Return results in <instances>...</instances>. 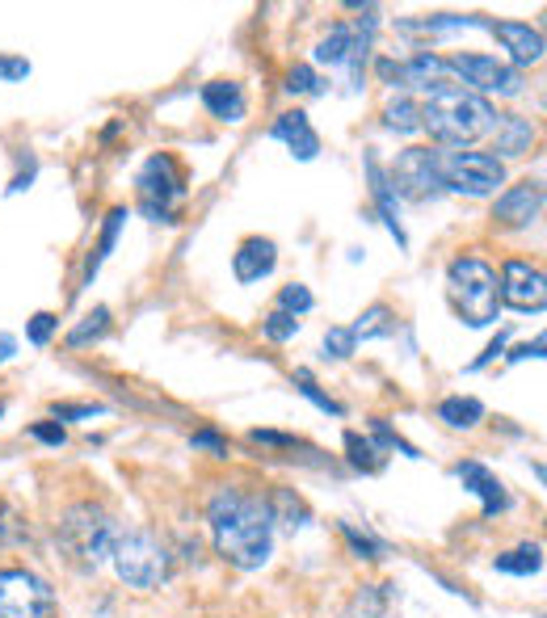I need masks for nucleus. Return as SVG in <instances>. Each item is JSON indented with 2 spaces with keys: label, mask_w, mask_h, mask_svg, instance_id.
<instances>
[{
  "label": "nucleus",
  "mask_w": 547,
  "mask_h": 618,
  "mask_svg": "<svg viewBox=\"0 0 547 618\" xmlns=\"http://www.w3.org/2000/svg\"><path fill=\"white\" fill-rule=\"evenodd\" d=\"M291 383H295V391H299V396L303 400H312L320 412H329V417H341V412H346V408H341L333 396H324V391L316 387V379H312V370H295V375H291Z\"/></svg>",
  "instance_id": "obj_30"
},
{
  "label": "nucleus",
  "mask_w": 547,
  "mask_h": 618,
  "mask_svg": "<svg viewBox=\"0 0 547 618\" xmlns=\"http://www.w3.org/2000/svg\"><path fill=\"white\" fill-rule=\"evenodd\" d=\"M337 530H341V539L350 543V551L358 555V560H383V551H388L379 539H371V534H362V530H358V526H350V522H341Z\"/></svg>",
  "instance_id": "obj_33"
},
{
  "label": "nucleus",
  "mask_w": 547,
  "mask_h": 618,
  "mask_svg": "<svg viewBox=\"0 0 547 618\" xmlns=\"http://www.w3.org/2000/svg\"><path fill=\"white\" fill-rule=\"evenodd\" d=\"M371 442H375L379 450H400V455H409V459H421V450H417L413 442H404L396 429H388L379 417H371Z\"/></svg>",
  "instance_id": "obj_35"
},
{
  "label": "nucleus",
  "mask_w": 547,
  "mask_h": 618,
  "mask_svg": "<svg viewBox=\"0 0 547 618\" xmlns=\"http://www.w3.org/2000/svg\"><path fill=\"white\" fill-rule=\"evenodd\" d=\"M26 76H30V59L0 55V80H5V85H17V80H26Z\"/></svg>",
  "instance_id": "obj_43"
},
{
  "label": "nucleus",
  "mask_w": 547,
  "mask_h": 618,
  "mask_svg": "<svg viewBox=\"0 0 547 618\" xmlns=\"http://www.w3.org/2000/svg\"><path fill=\"white\" fill-rule=\"evenodd\" d=\"M447 72H455L463 85H468V93H476V97H484V93L518 97L522 93V72L510 68V64H501V59H493V55H472V51L451 55Z\"/></svg>",
  "instance_id": "obj_9"
},
{
  "label": "nucleus",
  "mask_w": 547,
  "mask_h": 618,
  "mask_svg": "<svg viewBox=\"0 0 547 618\" xmlns=\"http://www.w3.org/2000/svg\"><path fill=\"white\" fill-rule=\"evenodd\" d=\"M501 303H510L514 312H543L547 303V286H543V270L531 261H505L501 270Z\"/></svg>",
  "instance_id": "obj_11"
},
{
  "label": "nucleus",
  "mask_w": 547,
  "mask_h": 618,
  "mask_svg": "<svg viewBox=\"0 0 547 618\" xmlns=\"http://www.w3.org/2000/svg\"><path fill=\"white\" fill-rule=\"evenodd\" d=\"M392 190L396 198L404 194L409 202H425V198H438L442 194V152H430V148H409L400 152L396 164H392Z\"/></svg>",
  "instance_id": "obj_10"
},
{
  "label": "nucleus",
  "mask_w": 547,
  "mask_h": 618,
  "mask_svg": "<svg viewBox=\"0 0 547 618\" xmlns=\"http://www.w3.org/2000/svg\"><path fill=\"white\" fill-rule=\"evenodd\" d=\"M497 122V110L489 106L484 97L468 93L463 85H438L425 93V106H421V131H430L438 143L447 148H468L480 135H489Z\"/></svg>",
  "instance_id": "obj_2"
},
{
  "label": "nucleus",
  "mask_w": 547,
  "mask_h": 618,
  "mask_svg": "<svg viewBox=\"0 0 547 618\" xmlns=\"http://www.w3.org/2000/svg\"><path fill=\"white\" fill-rule=\"evenodd\" d=\"M287 89L291 97H320L324 93V80H320V72L312 68V64H295L291 72H287Z\"/></svg>",
  "instance_id": "obj_31"
},
{
  "label": "nucleus",
  "mask_w": 547,
  "mask_h": 618,
  "mask_svg": "<svg viewBox=\"0 0 547 618\" xmlns=\"http://www.w3.org/2000/svg\"><path fill=\"white\" fill-rule=\"evenodd\" d=\"M383 127L396 131V135H417L421 131V106L413 97H392L388 106H383Z\"/></svg>",
  "instance_id": "obj_26"
},
{
  "label": "nucleus",
  "mask_w": 547,
  "mask_h": 618,
  "mask_svg": "<svg viewBox=\"0 0 547 618\" xmlns=\"http://www.w3.org/2000/svg\"><path fill=\"white\" fill-rule=\"evenodd\" d=\"M346 459L354 471H367V476H375V471H383V450L371 442V438H362V434H346Z\"/></svg>",
  "instance_id": "obj_28"
},
{
  "label": "nucleus",
  "mask_w": 547,
  "mask_h": 618,
  "mask_svg": "<svg viewBox=\"0 0 547 618\" xmlns=\"http://www.w3.org/2000/svg\"><path fill=\"white\" fill-rule=\"evenodd\" d=\"M367 181H371V202H375V211L383 219V228H388L396 236V244L404 249V244H409V236H404V228H400V202H396V190H392V181H388V169H383L375 156H367Z\"/></svg>",
  "instance_id": "obj_17"
},
{
  "label": "nucleus",
  "mask_w": 547,
  "mask_h": 618,
  "mask_svg": "<svg viewBox=\"0 0 547 618\" xmlns=\"http://www.w3.org/2000/svg\"><path fill=\"white\" fill-rule=\"evenodd\" d=\"M383 80H388V85H400V64L396 59H379V68H375Z\"/></svg>",
  "instance_id": "obj_46"
},
{
  "label": "nucleus",
  "mask_w": 547,
  "mask_h": 618,
  "mask_svg": "<svg viewBox=\"0 0 547 618\" xmlns=\"http://www.w3.org/2000/svg\"><path fill=\"white\" fill-rule=\"evenodd\" d=\"M493 568L505 572V576H539L543 572V547L539 543H518L510 551H501L493 560Z\"/></svg>",
  "instance_id": "obj_23"
},
{
  "label": "nucleus",
  "mask_w": 547,
  "mask_h": 618,
  "mask_svg": "<svg viewBox=\"0 0 547 618\" xmlns=\"http://www.w3.org/2000/svg\"><path fill=\"white\" fill-rule=\"evenodd\" d=\"M202 106L219 122H240L249 114V97L236 80H211V85H202Z\"/></svg>",
  "instance_id": "obj_18"
},
{
  "label": "nucleus",
  "mask_w": 547,
  "mask_h": 618,
  "mask_svg": "<svg viewBox=\"0 0 547 618\" xmlns=\"http://www.w3.org/2000/svg\"><path fill=\"white\" fill-rule=\"evenodd\" d=\"M270 513H274V526H282L287 534H299L312 526V509L303 505V497H295V488H274L270 492Z\"/></svg>",
  "instance_id": "obj_21"
},
{
  "label": "nucleus",
  "mask_w": 547,
  "mask_h": 618,
  "mask_svg": "<svg viewBox=\"0 0 547 618\" xmlns=\"http://www.w3.org/2000/svg\"><path fill=\"white\" fill-rule=\"evenodd\" d=\"M106 417V404H51V421H93Z\"/></svg>",
  "instance_id": "obj_37"
},
{
  "label": "nucleus",
  "mask_w": 547,
  "mask_h": 618,
  "mask_svg": "<svg viewBox=\"0 0 547 618\" xmlns=\"http://www.w3.org/2000/svg\"><path fill=\"white\" fill-rule=\"evenodd\" d=\"M110 560H114L118 581H123L127 589H139V593L160 589L169 581V568H173V555H169L165 539H160L156 530H148V526L118 530Z\"/></svg>",
  "instance_id": "obj_4"
},
{
  "label": "nucleus",
  "mask_w": 547,
  "mask_h": 618,
  "mask_svg": "<svg viewBox=\"0 0 547 618\" xmlns=\"http://www.w3.org/2000/svg\"><path fill=\"white\" fill-rule=\"evenodd\" d=\"M106 333H110V307H93V312L68 333V345H72V349H85V345L101 341Z\"/></svg>",
  "instance_id": "obj_29"
},
{
  "label": "nucleus",
  "mask_w": 547,
  "mask_h": 618,
  "mask_svg": "<svg viewBox=\"0 0 547 618\" xmlns=\"http://www.w3.org/2000/svg\"><path fill=\"white\" fill-rule=\"evenodd\" d=\"M249 442L270 446V450H299V446H303V438H295V434H278V429H253Z\"/></svg>",
  "instance_id": "obj_40"
},
{
  "label": "nucleus",
  "mask_w": 547,
  "mask_h": 618,
  "mask_svg": "<svg viewBox=\"0 0 547 618\" xmlns=\"http://www.w3.org/2000/svg\"><path fill=\"white\" fill-rule=\"evenodd\" d=\"M295 333H299V320H295V316H287V312H278V307H274V312H270L266 320H261V337L274 341V345H287V341H295Z\"/></svg>",
  "instance_id": "obj_34"
},
{
  "label": "nucleus",
  "mask_w": 547,
  "mask_h": 618,
  "mask_svg": "<svg viewBox=\"0 0 547 618\" xmlns=\"http://www.w3.org/2000/svg\"><path fill=\"white\" fill-rule=\"evenodd\" d=\"M270 139L287 143V152H291L295 160H316V156H320V135H316L312 118L303 114V110L278 114V118L270 122Z\"/></svg>",
  "instance_id": "obj_15"
},
{
  "label": "nucleus",
  "mask_w": 547,
  "mask_h": 618,
  "mask_svg": "<svg viewBox=\"0 0 547 618\" xmlns=\"http://www.w3.org/2000/svg\"><path fill=\"white\" fill-rule=\"evenodd\" d=\"M455 476H459V484L472 492V497H480V509H484V518H497V513H505L514 501H510V492H505V484L493 476L484 463H476V459H463L459 467H455Z\"/></svg>",
  "instance_id": "obj_13"
},
{
  "label": "nucleus",
  "mask_w": 547,
  "mask_h": 618,
  "mask_svg": "<svg viewBox=\"0 0 547 618\" xmlns=\"http://www.w3.org/2000/svg\"><path fill=\"white\" fill-rule=\"evenodd\" d=\"M354 349H358V341H354L350 328H329V333H324V354H329V358L346 362V358L354 354Z\"/></svg>",
  "instance_id": "obj_36"
},
{
  "label": "nucleus",
  "mask_w": 547,
  "mask_h": 618,
  "mask_svg": "<svg viewBox=\"0 0 547 618\" xmlns=\"http://www.w3.org/2000/svg\"><path fill=\"white\" fill-rule=\"evenodd\" d=\"M0 417H5V400H0Z\"/></svg>",
  "instance_id": "obj_48"
},
{
  "label": "nucleus",
  "mask_w": 547,
  "mask_h": 618,
  "mask_svg": "<svg viewBox=\"0 0 547 618\" xmlns=\"http://www.w3.org/2000/svg\"><path fill=\"white\" fill-rule=\"evenodd\" d=\"M114 539H118L114 518L93 501H76L59 518V547H64L68 564L80 572H97L106 564L114 551Z\"/></svg>",
  "instance_id": "obj_3"
},
{
  "label": "nucleus",
  "mask_w": 547,
  "mask_h": 618,
  "mask_svg": "<svg viewBox=\"0 0 547 618\" xmlns=\"http://www.w3.org/2000/svg\"><path fill=\"white\" fill-rule=\"evenodd\" d=\"M13 354H17V341L9 333H0V362H9Z\"/></svg>",
  "instance_id": "obj_47"
},
{
  "label": "nucleus",
  "mask_w": 547,
  "mask_h": 618,
  "mask_svg": "<svg viewBox=\"0 0 547 618\" xmlns=\"http://www.w3.org/2000/svg\"><path fill=\"white\" fill-rule=\"evenodd\" d=\"M447 59L442 55H430V51H417L409 55L400 64V85H409V89H421V93H430L438 85H447Z\"/></svg>",
  "instance_id": "obj_19"
},
{
  "label": "nucleus",
  "mask_w": 547,
  "mask_h": 618,
  "mask_svg": "<svg viewBox=\"0 0 547 618\" xmlns=\"http://www.w3.org/2000/svg\"><path fill=\"white\" fill-rule=\"evenodd\" d=\"M316 307V295L308 291L303 282H291V286H282V295H278V312H287V316H308Z\"/></svg>",
  "instance_id": "obj_32"
},
{
  "label": "nucleus",
  "mask_w": 547,
  "mask_h": 618,
  "mask_svg": "<svg viewBox=\"0 0 547 618\" xmlns=\"http://www.w3.org/2000/svg\"><path fill=\"white\" fill-rule=\"evenodd\" d=\"M123 223H127V206H114V211L106 215V228H101V240H97V249L89 253V265H85V282L97 278L101 270V261H106L114 253V244H118V232H123Z\"/></svg>",
  "instance_id": "obj_25"
},
{
  "label": "nucleus",
  "mask_w": 547,
  "mask_h": 618,
  "mask_svg": "<svg viewBox=\"0 0 547 618\" xmlns=\"http://www.w3.org/2000/svg\"><path fill=\"white\" fill-rule=\"evenodd\" d=\"M5 543H26V522L9 509V501H0V547Z\"/></svg>",
  "instance_id": "obj_39"
},
{
  "label": "nucleus",
  "mask_w": 547,
  "mask_h": 618,
  "mask_svg": "<svg viewBox=\"0 0 547 618\" xmlns=\"http://www.w3.org/2000/svg\"><path fill=\"white\" fill-rule=\"evenodd\" d=\"M543 345H547L543 337H535L531 345H518V349H514V354H510V362H526V358H543Z\"/></svg>",
  "instance_id": "obj_45"
},
{
  "label": "nucleus",
  "mask_w": 547,
  "mask_h": 618,
  "mask_svg": "<svg viewBox=\"0 0 547 618\" xmlns=\"http://www.w3.org/2000/svg\"><path fill=\"white\" fill-rule=\"evenodd\" d=\"M447 295L455 303V312L468 320L472 328H489L501 312V282L497 270L480 257H455L447 265Z\"/></svg>",
  "instance_id": "obj_5"
},
{
  "label": "nucleus",
  "mask_w": 547,
  "mask_h": 618,
  "mask_svg": "<svg viewBox=\"0 0 547 618\" xmlns=\"http://www.w3.org/2000/svg\"><path fill=\"white\" fill-rule=\"evenodd\" d=\"M438 421H447L451 429H476L484 421V404L476 396H447L438 404Z\"/></svg>",
  "instance_id": "obj_24"
},
{
  "label": "nucleus",
  "mask_w": 547,
  "mask_h": 618,
  "mask_svg": "<svg viewBox=\"0 0 547 618\" xmlns=\"http://www.w3.org/2000/svg\"><path fill=\"white\" fill-rule=\"evenodd\" d=\"M354 55V26L350 22H337L329 26V34L316 43V64H329V68H346Z\"/></svg>",
  "instance_id": "obj_22"
},
{
  "label": "nucleus",
  "mask_w": 547,
  "mask_h": 618,
  "mask_svg": "<svg viewBox=\"0 0 547 618\" xmlns=\"http://www.w3.org/2000/svg\"><path fill=\"white\" fill-rule=\"evenodd\" d=\"M55 328H59V320H55L51 312H34V316L26 320V341H30V345H51Z\"/></svg>",
  "instance_id": "obj_38"
},
{
  "label": "nucleus",
  "mask_w": 547,
  "mask_h": 618,
  "mask_svg": "<svg viewBox=\"0 0 547 618\" xmlns=\"http://www.w3.org/2000/svg\"><path fill=\"white\" fill-rule=\"evenodd\" d=\"M30 438L34 442H43V446H64L68 442V429L64 425H59V421H38V425H30Z\"/></svg>",
  "instance_id": "obj_42"
},
{
  "label": "nucleus",
  "mask_w": 547,
  "mask_h": 618,
  "mask_svg": "<svg viewBox=\"0 0 547 618\" xmlns=\"http://www.w3.org/2000/svg\"><path fill=\"white\" fill-rule=\"evenodd\" d=\"M497 185H505V164L493 152H442V190L489 198Z\"/></svg>",
  "instance_id": "obj_7"
},
{
  "label": "nucleus",
  "mask_w": 547,
  "mask_h": 618,
  "mask_svg": "<svg viewBox=\"0 0 547 618\" xmlns=\"http://www.w3.org/2000/svg\"><path fill=\"white\" fill-rule=\"evenodd\" d=\"M274 265H278V244L266 240V236L240 240V249L232 253V274H236L240 286H253V282H261V278H270Z\"/></svg>",
  "instance_id": "obj_14"
},
{
  "label": "nucleus",
  "mask_w": 547,
  "mask_h": 618,
  "mask_svg": "<svg viewBox=\"0 0 547 618\" xmlns=\"http://www.w3.org/2000/svg\"><path fill=\"white\" fill-rule=\"evenodd\" d=\"M493 143H497L501 156H526V152H531V143H535V122L522 118V114H497V122H493Z\"/></svg>",
  "instance_id": "obj_20"
},
{
  "label": "nucleus",
  "mask_w": 547,
  "mask_h": 618,
  "mask_svg": "<svg viewBox=\"0 0 547 618\" xmlns=\"http://www.w3.org/2000/svg\"><path fill=\"white\" fill-rule=\"evenodd\" d=\"M190 446H194V450H211L215 459H228V442H224V434H215L211 425H207V429H194V434H190Z\"/></svg>",
  "instance_id": "obj_41"
},
{
  "label": "nucleus",
  "mask_w": 547,
  "mask_h": 618,
  "mask_svg": "<svg viewBox=\"0 0 547 618\" xmlns=\"http://www.w3.org/2000/svg\"><path fill=\"white\" fill-rule=\"evenodd\" d=\"M207 526L219 560L240 568V572H257L270 564L274 555V513L270 501L261 492L236 488V484H219L207 497Z\"/></svg>",
  "instance_id": "obj_1"
},
{
  "label": "nucleus",
  "mask_w": 547,
  "mask_h": 618,
  "mask_svg": "<svg viewBox=\"0 0 547 618\" xmlns=\"http://www.w3.org/2000/svg\"><path fill=\"white\" fill-rule=\"evenodd\" d=\"M135 185H139V211L152 223H177V202L186 198V173L169 152L148 156Z\"/></svg>",
  "instance_id": "obj_6"
},
{
  "label": "nucleus",
  "mask_w": 547,
  "mask_h": 618,
  "mask_svg": "<svg viewBox=\"0 0 547 618\" xmlns=\"http://www.w3.org/2000/svg\"><path fill=\"white\" fill-rule=\"evenodd\" d=\"M505 341H510V333H497V341H489V349H484V354H480L476 362H468V370H484L497 354H505Z\"/></svg>",
  "instance_id": "obj_44"
},
{
  "label": "nucleus",
  "mask_w": 547,
  "mask_h": 618,
  "mask_svg": "<svg viewBox=\"0 0 547 618\" xmlns=\"http://www.w3.org/2000/svg\"><path fill=\"white\" fill-rule=\"evenodd\" d=\"M0 618H55V589L30 568H0Z\"/></svg>",
  "instance_id": "obj_8"
},
{
  "label": "nucleus",
  "mask_w": 547,
  "mask_h": 618,
  "mask_svg": "<svg viewBox=\"0 0 547 618\" xmlns=\"http://www.w3.org/2000/svg\"><path fill=\"white\" fill-rule=\"evenodd\" d=\"M354 341H371V337H392L396 333V320H392V307L388 303H375L367 312L358 316V324H350Z\"/></svg>",
  "instance_id": "obj_27"
},
{
  "label": "nucleus",
  "mask_w": 547,
  "mask_h": 618,
  "mask_svg": "<svg viewBox=\"0 0 547 618\" xmlns=\"http://www.w3.org/2000/svg\"><path fill=\"white\" fill-rule=\"evenodd\" d=\"M484 30L505 43V51H510V59H514L510 68H526V64H539L543 59V34L535 26H526V22H489Z\"/></svg>",
  "instance_id": "obj_16"
},
{
  "label": "nucleus",
  "mask_w": 547,
  "mask_h": 618,
  "mask_svg": "<svg viewBox=\"0 0 547 618\" xmlns=\"http://www.w3.org/2000/svg\"><path fill=\"white\" fill-rule=\"evenodd\" d=\"M539 215H543V181H518L493 206V219L505 223V228H531Z\"/></svg>",
  "instance_id": "obj_12"
}]
</instances>
